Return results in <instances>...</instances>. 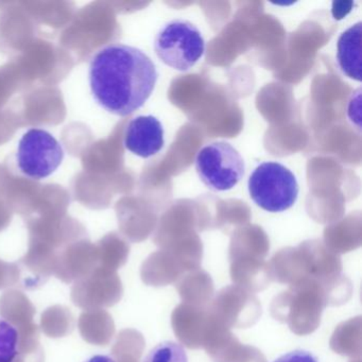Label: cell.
<instances>
[{"instance_id": "obj_1", "label": "cell", "mask_w": 362, "mask_h": 362, "mask_svg": "<svg viewBox=\"0 0 362 362\" xmlns=\"http://www.w3.org/2000/svg\"><path fill=\"white\" fill-rule=\"evenodd\" d=\"M88 79L95 101L109 113L127 117L151 97L158 74L143 50L113 43L90 59Z\"/></svg>"}, {"instance_id": "obj_2", "label": "cell", "mask_w": 362, "mask_h": 362, "mask_svg": "<svg viewBox=\"0 0 362 362\" xmlns=\"http://www.w3.org/2000/svg\"><path fill=\"white\" fill-rule=\"evenodd\" d=\"M326 306H332L328 290L315 279H305L275 296L271 313L294 334H308L317 329Z\"/></svg>"}, {"instance_id": "obj_3", "label": "cell", "mask_w": 362, "mask_h": 362, "mask_svg": "<svg viewBox=\"0 0 362 362\" xmlns=\"http://www.w3.org/2000/svg\"><path fill=\"white\" fill-rule=\"evenodd\" d=\"M156 57L170 69L186 73L205 54V41L198 27L185 20L167 23L154 37Z\"/></svg>"}, {"instance_id": "obj_4", "label": "cell", "mask_w": 362, "mask_h": 362, "mask_svg": "<svg viewBox=\"0 0 362 362\" xmlns=\"http://www.w3.org/2000/svg\"><path fill=\"white\" fill-rule=\"evenodd\" d=\"M247 188L253 202L269 213H281L293 206L300 190L296 175L276 162L256 167L250 175Z\"/></svg>"}, {"instance_id": "obj_5", "label": "cell", "mask_w": 362, "mask_h": 362, "mask_svg": "<svg viewBox=\"0 0 362 362\" xmlns=\"http://www.w3.org/2000/svg\"><path fill=\"white\" fill-rule=\"evenodd\" d=\"M202 183L213 192L233 189L245 175V164L236 148L226 141H214L199 150L194 162Z\"/></svg>"}, {"instance_id": "obj_6", "label": "cell", "mask_w": 362, "mask_h": 362, "mask_svg": "<svg viewBox=\"0 0 362 362\" xmlns=\"http://www.w3.org/2000/svg\"><path fill=\"white\" fill-rule=\"evenodd\" d=\"M64 149L48 131L30 129L18 143L16 160L22 173L33 180L50 177L62 164Z\"/></svg>"}, {"instance_id": "obj_7", "label": "cell", "mask_w": 362, "mask_h": 362, "mask_svg": "<svg viewBox=\"0 0 362 362\" xmlns=\"http://www.w3.org/2000/svg\"><path fill=\"white\" fill-rule=\"evenodd\" d=\"M122 294L124 288L117 272L96 267L74 283L71 298L79 308L94 310L114 306L122 300Z\"/></svg>"}, {"instance_id": "obj_8", "label": "cell", "mask_w": 362, "mask_h": 362, "mask_svg": "<svg viewBox=\"0 0 362 362\" xmlns=\"http://www.w3.org/2000/svg\"><path fill=\"white\" fill-rule=\"evenodd\" d=\"M207 309L211 317L228 329L250 327L262 315L257 298L235 285L220 290Z\"/></svg>"}, {"instance_id": "obj_9", "label": "cell", "mask_w": 362, "mask_h": 362, "mask_svg": "<svg viewBox=\"0 0 362 362\" xmlns=\"http://www.w3.org/2000/svg\"><path fill=\"white\" fill-rule=\"evenodd\" d=\"M203 347L216 362H266L259 349L241 344L230 329L218 324L209 313Z\"/></svg>"}, {"instance_id": "obj_10", "label": "cell", "mask_w": 362, "mask_h": 362, "mask_svg": "<svg viewBox=\"0 0 362 362\" xmlns=\"http://www.w3.org/2000/svg\"><path fill=\"white\" fill-rule=\"evenodd\" d=\"M124 145L128 151L141 158L156 156L165 145L162 122L152 115L133 118L127 124Z\"/></svg>"}, {"instance_id": "obj_11", "label": "cell", "mask_w": 362, "mask_h": 362, "mask_svg": "<svg viewBox=\"0 0 362 362\" xmlns=\"http://www.w3.org/2000/svg\"><path fill=\"white\" fill-rule=\"evenodd\" d=\"M35 305L20 290H8L0 296V315L18 328L22 338H40V328L35 322Z\"/></svg>"}, {"instance_id": "obj_12", "label": "cell", "mask_w": 362, "mask_h": 362, "mask_svg": "<svg viewBox=\"0 0 362 362\" xmlns=\"http://www.w3.org/2000/svg\"><path fill=\"white\" fill-rule=\"evenodd\" d=\"M209 323V309L204 306L182 304L173 313V326L175 334L188 349L203 347L205 332Z\"/></svg>"}, {"instance_id": "obj_13", "label": "cell", "mask_w": 362, "mask_h": 362, "mask_svg": "<svg viewBox=\"0 0 362 362\" xmlns=\"http://www.w3.org/2000/svg\"><path fill=\"white\" fill-rule=\"evenodd\" d=\"M98 267L97 252L90 247H74L57 254L54 276L65 284L82 279Z\"/></svg>"}, {"instance_id": "obj_14", "label": "cell", "mask_w": 362, "mask_h": 362, "mask_svg": "<svg viewBox=\"0 0 362 362\" xmlns=\"http://www.w3.org/2000/svg\"><path fill=\"white\" fill-rule=\"evenodd\" d=\"M361 33L362 23L341 33L337 43V63L343 75L349 79L361 82Z\"/></svg>"}, {"instance_id": "obj_15", "label": "cell", "mask_w": 362, "mask_h": 362, "mask_svg": "<svg viewBox=\"0 0 362 362\" xmlns=\"http://www.w3.org/2000/svg\"><path fill=\"white\" fill-rule=\"evenodd\" d=\"M78 328L84 341L98 346L110 344L115 334L113 317L105 309L84 310L80 315Z\"/></svg>"}, {"instance_id": "obj_16", "label": "cell", "mask_w": 362, "mask_h": 362, "mask_svg": "<svg viewBox=\"0 0 362 362\" xmlns=\"http://www.w3.org/2000/svg\"><path fill=\"white\" fill-rule=\"evenodd\" d=\"M76 321L71 309L54 305L46 309L41 317V329L49 338H63L75 329Z\"/></svg>"}, {"instance_id": "obj_17", "label": "cell", "mask_w": 362, "mask_h": 362, "mask_svg": "<svg viewBox=\"0 0 362 362\" xmlns=\"http://www.w3.org/2000/svg\"><path fill=\"white\" fill-rule=\"evenodd\" d=\"M145 349V339L135 329H124L116 337L112 357L116 362H139Z\"/></svg>"}, {"instance_id": "obj_18", "label": "cell", "mask_w": 362, "mask_h": 362, "mask_svg": "<svg viewBox=\"0 0 362 362\" xmlns=\"http://www.w3.org/2000/svg\"><path fill=\"white\" fill-rule=\"evenodd\" d=\"M22 356V338L18 328L0 317V362H18Z\"/></svg>"}, {"instance_id": "obj_19", "label": "cell", "mask_w": 362, "mask_h": 362, "mask_svg": "<svg viewBox=\"0 0 362 362\" xmlns=\"http://www.w3.org/2000/svg\"><path fill=\"white\" fill-rule=\"evenodd\" d=\"M143 362H188V357L181 344L173 341H164L154 346L144 358Z\"/></svg>"}, {"instance_id": "obj_20", "label": "cell", "mask_w": 362, "mask_h": 362, "mask_svg": "<svg viewBox=\"0 0 362 362\" xmlns=\"http://www.w3.org/2000/svg\"><path fill=\"white\" fill-rule=\"evenodd\" d=\"M18 273L16 262L0 260V290L18 286Z\"/></svg>"}, {"instance_id": "obj_21", "label": "cell", "mask_w": 362, "mask_h": 362, "mask_svg": "<svg viewBox=\"0 0 362 362\" xmlns=\"http://www.w3.org/2000/svg\"><path fill=\"white\" fill-rule=\"evenodd\" d=\"M360 103H361V90L358 88L356 92L353 93L351 99L349 101V105H347V117H349V122L357 127L358 130L360 131L361 129V113H360Z\"/></svg>"}, {"instance_id": "obj_22", "label": "cell", "mask_w": 362, "mask_h": 362, "mask_svg": "<svg viewBox=\"0 0 362 362\" xmlns=\"http://www.w3.org/2000/svg\"><path fill=\"white\" fill-rule=\"evenodd\" d=\"M274 362H317V359L309 351L298 349L281 356Z\"/></svg>"}, {"instance_id": "obj_23", "label": "cell", "mask_w": 362, "mask_h": 362, "mask_svg": "<svg viewBox=\"0 0 362 362\" xmlns=\"http://www.w3.org/2000/svg\"><path fill=\"white\" fill-rule=\"evenodd\" d=\"M355 4L354 1H334L332 3V13L334 20H343L353 10Z\"/></svg>"}, {"instance_id": "obj_24", "label": "cell", "mask_w": 362, "mask_h": 362, "mask_svg": "<svg viewBox=\"0 0 362 362\" xmlns=\"http://www.w3.org/2000/svg\"><path fill=\"white\" fill-rule=\"evenodd\" d=\"M86 362H116V360L109 355H95Z\"/></svg>"}]
</instances>
